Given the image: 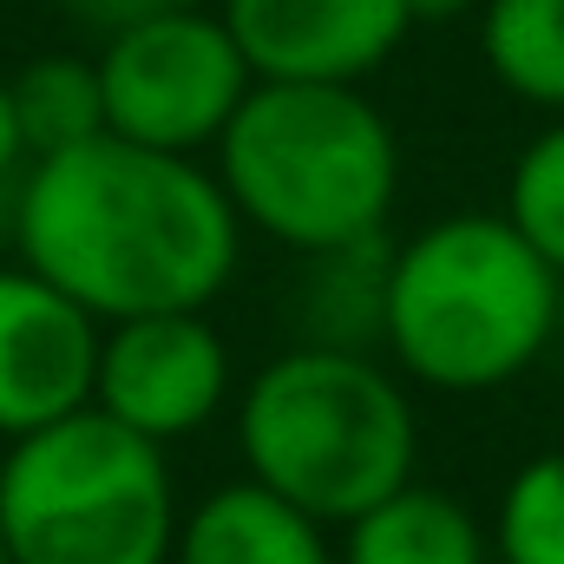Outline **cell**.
Returning <instances> with one entry per match:
<instances>
[{
    "label": "cell",
    "instance_id": "obj_1",
    "mask_svg": "<svg viewBox=\"0 0 564 564\" xmlns=\"http://www.w3.org/2000/svg\"><path fill=\"white\" fill-rule=\"evenodd\" d=\"M20 263L93 322L210 308L243 257V217L184 151L99 139L33 158L13 204Z\"/></svg>",
    "mask_w": 564,
    "mask_h": 564
},
{
    "label": "cell",
    "instance_id": "obj_2",
    "mask_svg": "<svg viewBox=\"0 0 564 564\" xmlns=\"http://www.w3.org/2000/svg\"><path fill=\"white\" fill-rule=\"evenodd\" d=\"M564 276L506 224L466 210L414 230L381 270V341L394 375L440 394L519 381L558 335Z\"/></svg>",
    "mask_w": 564,
    "mask_h": 564
},
{
    "label": "cell",
    "instance_id": "obj_3",
    "mask_svg": "<svg viewBox=\"0 0 564 564\" xmlns=\"http://www.w3.org/2000/svg\"><path fill=\"white\" fill-rule=\"evenodd\" d=\"M210 151L243 230L295 257L381 237L401 197V139L361 86L257 79Z\"/></svg>",
    "mask_w": 564,
    "mask_h": 564
},
{
    "label": "cell",
    "instance_id": "obj_4",
    "mask_svg": "<svg viewBox=\"0 0 564 564\" xmlns=\"http://www.w3.org/2000/svg\"><path fill=\"white\" fill-rule=\"evenodd\" d=\"M237 446L257 486L315 525H348L414 479L421 414L394 368L368 361L361 348L308 341L243 388Z\"/></svg>",
    "mask_w": 564,
    "mask_h": 564
},
{
    "label": "cell",
    "instance_id": "obj_5",
    "mask_svg": "<svg viewBox=\"0 0 564 564\" xmlns=\"http://www.w3.org/2000/svg\"><path fill=\"white\" fill-rule=\"evenodd\" d=\"M177 486L164 446L79 408L7 440L0 545L7 564H171Z\"/></svg>",
    "mask_w": 564,
    "mask_h": 564
},
{
    "label": "cell",
    "instance_id": "obj_6",
    "mask_svg": "<svg viewBox=\"0 0 564 564\" xmlns=\"http://www.w3.org/2000/svg\"><path fill=\"white\" fill-rule=\"evenodd\" d=\"M99 66L106 132L151 151H210L257 86L217 7H139L112 26Z\"/></svg>",
    "mask_w": 564,
    "mask_h": 564
},
{
    "label": "cell",
    "instance_id": "obj_7",
    "mask_svg": "<svg viewBox=\"0 0 564 564\" xmlns=\"http://www.w3.org/2000/svg\"><path fill=\"white\" fill-rule=\"evenodd\" d=\"M224 401H230V348L204 308L126 315L99 328L93 408L119 426L171 446L217 421Z\"/></svg>",
    "mask_w": 564,
    "mask_h": 564
},
{
    "label": "cell",
    "instance_id": "obj_8",
    "mask_svg": "<svg viewBox=\"0 0 564 564\" xmlns=\"http://www.w3.org/2000/svg\"><path fill=\"white\" fill-rule=\"evenodd\" d=\"M99 328L106 322H93L40 270L0 263V440L93 408Z\"/></svg>",
    "mask_w": 564,
    "mask_h": 564
},
{
    "label": "cell",
    "instance_id": "obj_9",
    "mask_svg": "<svg viewBox=\"0 0 564 564\" xmlns=\"http://www.w3.org/2000/svg\"><path fill=\"white\" fill-rule=\"evenodd\" d=\"M257 79L361 86L414 33L408 0H217Z\"/></svg>",
    "mask_w": 564,
    "mask_h": 564
},
{
    "label": "cell",
    "instance_id": "obj_10",
    "mask_svg": "<svg viewBox=\"0 0 564 564\" xmlns=\"http://www.w3.org/2000/svg\"><path fill=\"white\" fill-rule=\"evenodd\" d=\"M171 564H335L328 525L295 512L257 479H230L177 512Z\"/></svg>",
    "mask_w": 564,
    "mask_h": 564
},
{
    "label": "cell",
    "instance_id": "obj_11",
    "mask_svg": "<svg viewBox=\"0 0 564 564\" xmlns=\"http://www.w3.org/2000/svg\"><path fill=\"white\" fill-rule=\"evenodd\" d=\"M335 564H492V539L453 492L408 479L341 525Z\"/></svg>",
    "mask_w": 564,
    "mask_h": 564
},
{
    "label": "cell",
    "instance_id": "obj_12",
    "mask_svg": "<svg viewBox=\"0 0 564 564\" xmlns=\"http://www.w3.org/2000/svg\"><path fill=\"white\" fill-rule=\"evenodd\" d=\"M479 59L512 99L564 119V0H486Z\"/></svg>",
    "mask_w": 564,
    "mask_h": 564
},
{
    "label": "cell",
    "instance_id": "obj_13",
    "mask_svg": "<svg viewBox=\"0 0 564 564\" xmlns=\"http://www.w3.org/2000/svg\"><path fill=\"white\" fill-rule=\"evenodd\" d=\"M7 93H13V119H20L26 158H53V151H73V144L106 132L99 66L79 59V53H40V59H26L7 79Z\"/></svg>",
    "mask_w": 564,
    "mask_h": 564
},
{
    "label": "cell",
    "instance_id": "obj_14",
    "mask_svg": "<svg viewBox=\"0 0 564 564\" xmlns=\"http://www.w3.org/2000/svg\"><path fill=\"white\" fill-rule=\"evenodd\" d=\"M486 539L499 564H564V453H539L506 479Z\"/></svg>",
    "mask_w": 564,
    "mask_h": 564
},
{
    "label": "cell",
    "instance_id": "obj_15",
    "mask_svg": "<svg viewBox=\"0 0 564 564\" xmlns=\"http://www.w3.org/2000/svg\"><path fill=\"white\" fill-rule=\"evenodd\" d=\"M506 224L564 276V119H552L519 151L506 177Z\"/></svg>",
    "mask_w": 564,
    "mask_h": 564
},
{
    "label": "cell",
    "instance_id": "obj_16",
    "mask_svg": "<svg viewBox=\"0 0 564 564\" xmlns=\"http://www.w3.org/2000/svg\"><path fill=\"white\" fill-rule=\"evenodd\" d=\"M20 158H26V139H20V119H13V93L0 79V177H13Z\"/></svg>",
    "mask_w": 564,
    "mask_h": 564
},
{
    "label": "cell",
    "instance_id": "obj_17",
    "mask_svg": "<svg viewBox=\"0 0 564 564\" xmlns=\"http://www.w3.org/2000/svg\"><path fill=\"white\" fill-rule=\"evenodd\" d=\"M486 0H408V13H414V26H446V20H466V13H479Z\"/></svg>",
    "mask_w": 564,
    "mask_h": 564
},
{
    "label": "cell",
    "instance_id": "obj_18",
    "mask_svg": "<svg viewBox=\"0 0 564 564\" xmlns=\"http://www.w3.org/2000/svg\"><path fill=\"white\" fill-rule=\"evenodd\" d=\"M66 7H79V13H93V20H112V26H119L126 13H139L144 0H66Z\"/></svg>",
    "mask_w": 564,
    "mask_h": 564
},
{
    "label": "cell",
    "instance_id": "obj_19",
    "mask_svg": "<svg viewBox=\"0 0 564 564\" xmlns=\"http://www.w3.org/2000/svg\"><path fill=\"white\" fill-rule=\"evenodd\" d=\"M144 7H217V0H144Z\"/></svg>",
    "mask_w": 564,
    "mask_h": 564
},
{
    "label": "cell",
    "instance_id": "obj_20",
    "mask_svg": "<svg viewBox=\"0 0 564 564\" xmlns=\"http://www.w3.org/2000/svg\"><path fill=\"white\" fill-rule=\"evenodd\" d=\"M0 564H7V545H0Z\"/></svg>",
    "mask_w": 564,
    "mask_h": 564
}]
</instances>
